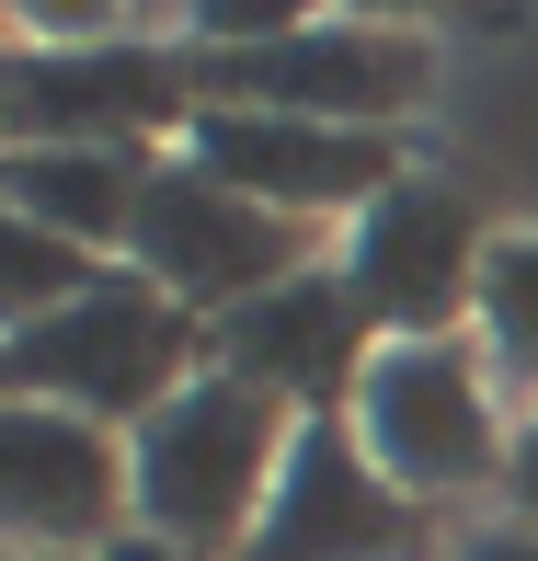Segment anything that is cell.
<instances>
[{
    "label": "cell",
    "mask_w": 538,
    "mask_h": 561,
    "mask_svg": "<svg viewBox=\"0 0 538 561\" xmlns=\"http://www.w3.org/2000/svg\"><path fill=\"white\" fill-rule=\"evenodd\" d=\"M298 447V413L264 390H241L229 367H207L195 390H172L161 413L126 436L138 470V539L172 561H241L252 527L275 504V470Z\"/></svg>",
    "instance_id": "obj_1"
},
{
    "label": "cell",
    "mask_w": 538,
    "mask_h": 561,
    "mask_svg": "<svg viewBox=\"0 0 538 561\" xmlns=\"http://www.w3.org/2000/svg\"><path fill=\"white\" fill-rule=\"evenodd\" d=\"M195 378H207V321L184 298H161L149 275H126V264H104L69 310L0 333V390L12 401H58V413H92L115 436H138Z\"/></svg>",
    "instance_id": "obj_2"
},
{
    "label": "cell",
    "mask_w": 538,
    "mask_h": 561,
    "mask_svg": "<svg viewBox=\"0 0 538 561\" xmlns=\"http://www.w3.org/2000/svg\"><path fill=\"white\" fill-rule=\"evenodd\" d=\"M207 115L195 46L115 23V35H23L0 46V138L12 149H149Z\"/></svg>",
    "instance_id": "obj_3"
},
{
    "label": "cell",
    "mask_w": 538,
    "mask_h": 561,
    "mask_svg": "<svg viewBox=\"0 0 538 561\" xmlns=\"http://www.w3.org/2000/svg\"><path fill=\"white\" fill-rule=\"evenodd\" d=\"M195 92L229 104V115H310V126H378V138H401V115L435 92V46L413 23L298 12L287 35L195 46Z\"/></svg>",
    "instance_id": "obj_4"
},
{
    "label": "cell",
    "mask_w": 538,
    "mask_h": 561,
    "mask_svg": "<svg viewBox=\"0 0 538 561\" xmlns=\"http://www.w3.org/2000/svg\"><path fill=\"white\" fill-rule=\"evenodd\" d=\"M355 436L367 458L390 470L401 504H470L504 481V458H516V424H504V390L493 367H481V344H378L367 355V390H355Z\"/></svg>",
    "instance_id": "obj_5"
},
{
    "label": "cell",
    "mask_w": 538,
    "mask_h": 561,
    "mask_svg": "<svg viewBox=\"0 0 538 561\" xmlns=\"http://www.w3.org/2000/svg\"><path fill=\"white\" fill-rule=\"evenodd\" d=\"M310 241H321L310 218H275L264 195L218 184L207 161H184V149H172V161L149 172V195H138V229H126V275H149L161 298H184L195 321H229L241 298L287 287V275H310V264H321Z\"/></svg>",
    "instance_id": "obj_6"
},
{
    "label": "cell",
    "mask_w": 538,
    "mask_h": 561,
    "mask_svg": "<svg viewBox=\"0 0 538 561\" xmlns=\"http://www.w3.org/2000/svg\"><path fill=\"white\" fill-rule=\"evenodd\" d=\"M115 539H138L126 436L92 413L0 390V550L12 561H104Z\"/></svg>",
    "instance_id": "obj_7"
},
{
    "label": "cell",
    "mask_w": 538,
    "mask_h": 561,
    "mask_svg": "<svg viewBox=\"0 0 538 561\" xmlns=\"http://www.w3.org/2000/svg\"><path fill=\"white\" fill-rule=\"evenodd\" d=\"M481 264H493V229L447 172H401L344 241V287L378 321V344H447L481 310Z\"/></svg>",
    "instance_id": "obj_8"
},
{
    "label": "cell",
    "mask_w": 538,
    "mask_h": 561,
    "mask_svg": "<svg viewBox=\"0 0 538 561\" xmlns=\"http://www.w3.org/2000/svg\"><path fill=\"white\" fill-rule=\"evenodd\" d=\"M367 355H378V321L355 310L344 275H287V287L241 298L229 321H207V367H229L241 390L287 401L298 424H332L355 413V390H367Z\"/></svg>",
    "instance_id": "obj_9"
},
{
    "label": "cell",
    "mask_w": 538,
    "mask_h": 561,
    "mask_svg": "<svg viewBox=\"0 0 538 561\" xmlns=\"http://www.w3.org/2000/svg\"><path fill=\"white\" fill-rule=\"evenodd\" d=\"M184 161H207L218 184H241V195H264L275 218H367L378 195L413 172V149L401 138H378V126H310V115H229L207 104L184 126Z\"/></svg>",
    "instance_id": "obj_10"
},
{
    "label": "cell",
    "mask_w": 538,
    "mask_h": 561,
    "mask_svg": "<svg viewBox=\"0 0 538 561\" xmlns=\"http://www.w3.org/2000/svg\"><path fill=\"white\" fill-rule=\"evenodd\" d=\"M413 550H424V504H401L367 436L332 413V424H298L241 561H413Z\"/></svg>",
    "instance_id": "obj_11"
},
{
    "label": "cell",
    "mask_w": 538,
    "mask_h": 561,
    "mask_svg": "<svg viewBox=\"0 0 538 561\" xmlns=\"http://www.w3.org/2000/svg\"><path fill=\"white\" fill-rule=\"evenodd\" d=\"M172 149H0V195H12L35 229H58L69 252H126L138 229V195Z\"/></svg>",
    "instance_id": "obj_12"
},
{
    "label": "cell",
    "mask_w": 538,
    "mask_h": 561,
    "mask_svg": "<svg viewBox=\"0 0 538 561\" xmlns=\"http://www.w3.org/2000/svg\"><path fill=\"white\" fill-rule=\"evenodd\" d=\"M470 344H481V367H493V390L538 413V229L493 241V264H481V310H470Z\"/></svg>",
    "instance_id": "obj_13"
},
{
    "label": "cell",
    "mask_w": 538,
    "mask_h": 561,
    "mask_svg": "<svg viewBox=\"0 0 538 561\" xmlns=\"http://www.w3.org/2000/svg\"><path fill=\"white\" fill-rule=\"evenodd\" d=\"M92 252H69L58 229H35L12 207V195H0V333H23V321H46V310H69V298L92 287Z\"/></svg>",
    "instance_id": "obj_14"
},
{
    "label": "cell",
    "mask_w": 538,
    "mask_h": 561,
    "mask_svg": "<svg viewBox=\"0 0 538 561\" xmlns=\"http://www.w3.org/2000/svg\"><path fill=\"white\" fill-rule=\"evenodd\" d=\"M447 561H538V527H527V516H493V527H470Z\"/></svg>",
    "instance_id": "obj_15"
},
{
    "label": "cell",
    "mask_w": 538,
    "mask_h": 561,
    "mask_svg": "<svg viewBox=\"0 0 538 561\" xmlns=\"http://www.w3.org/2000/svg\"><path fill=\"white\" fill-rule=\"evenodd\" d=\"M504 516H527V527H538V413L516 424V458H504Z\"/></svg>",
    "instance_id": "obj_16"
},
{
    "label": "cell",
    "mask_w": 538,
    "mask_h": 561,
    "mask_svg": "<svg viewBox=\"0 0 538 561\" xmlns=\"http://www.w3.org/2000/svg\"><path fill=\"white\" fill-rule=\"evenodd\" d=\"M104 561H172V550H149V539H115V550H104Z\"/></svg>",
    "instance_id": "obj_17"
},
{
    "label": "cell",
    "mask_w": 538,
    "mask_h": 561,
    "mask_svg": "<svg viewBox=\"0 0 538 561\" xmlns=\"http://www.w3.org/2000/svg\"><path fill=\"white\" fill-rule=\"evenodd\" d=\"M0 149H12V138H0Z\"/></svg>",
    "instance_id": "obj_18"
}]
</instances>
